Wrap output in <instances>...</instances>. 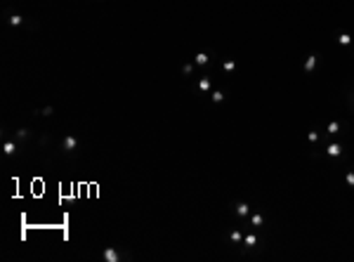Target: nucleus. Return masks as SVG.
<instances>
[{
    "mask_svg": "<svg viewBox=\"0 0 354 262\" xmlns=\"http://www.w3.org/2000/svg\"><path fill=\"white\" fill-rule=\"evenodd\" d=\"M236 215L246 217V215H248V205H246V203H238V205H236Z\"/></svg>",
    "mask_w": 354,
    "mask_h": 262,
    "instance_id": "obj_8",
    "label": "nucleus"
},
{
    "mask_svg": "<svg viewBox=\"0 0 354 262\" xmlns=\"http://www.w3.org/2000/svg\"><path fill=\"white\" fill-rule=\"evenodd\" d=\"M52 113H54L52 106H45V109H43V116H52Z\"/></svg>",
    "mask_w": 354,
    "mask_h": 262,
    "instance_id": "obj_17",
    "label": "nucleus"
},
{
    "mask_svg": "<svg viewBox=\"0 0 354 262\" xmlns=\"http://www.w3.org/2000/svg\"><path fill=\"white\" fill-rule=\"evenodd\" d=\"M255 243H258V236H255V234H250V236L246 238V248H253Z\"/></svg>",
    "mask_w": 354,
    "mask_h": 262,
    "instance_id": "obj_12",
    "label": "nucleus"
},
{
    "mask_svg": "<svg viewBox=\"0 0 354 262\" xmlns=\"http://www.w3.org/2000/svg\"><path fill=\"white\" fill-rule=\"evenodd\" d=\"M222 99H224L222 92H213V102H222Z\"/></svg>",
    "mask_w": 354,
    "mask_h": 262,
    "instance_id": "obj_16",
    "label": "nucleus"
},
{
    "mask_svg": "<svg viewBox=\"0 0 354 262\" xmlns=\"http://www.w3.org/2000/svg\"><path fill=\"white\" fill-rule=\"evenodd\" d=\"M316 62H319V54H309L307 62H305V71H312V68L316 66Z\"/></svg>",
    "mask_w": 354,
    "mask_h": 262,
    "instance_id": "obj_3",
    "label": "nucleus"
},
{
    "mask_svg": "<svg viewBox=\"0 0 354 262\" xmlns=\"http://www.w3.org/2000/svg\"><path fill=\"white\" fill-rule=\"evenodd\" d=\"M2 151H5L7 156H12V154L17 151V144H14V142H5V146H2Z\"/></svg>",
    "mask_w": 354,
    "mask_h": 262,
    "instance_id": "obj_4",
    "label": "nucleus"
},
{
    "mask_svg": "<svg viewBox=\"0 0 354 262\" xmlns=\"http://www.w3.org/2000/svg\"><path fill=\"white\" fill-rule=\"evenodd\" d=\"M234 66H236L234 62H224V71H234Z\"/></svg>",
    "mask_w": 354,
    "mask_h": 262,
    "instance_id": "obj_19",
    "label": "nucleus"
},
{
    "mask_svg": "<svg viewBox=\"0 0 354 262\" xmlns=\"http://www.w3.org/2000/svg\"><path fill=\"white\" fill-rule=\"evenodd\" d=\"M191 68H194L191 64H184V66H182V73H191Z\"/></svg>",
    "mask_w": 354,
    "mask_h": 262,
    "instance_id": "obj_20",
    "label": "nucleus"
},
{
    "mask_svg": "<svg viewBox=\"0 0 354 262\" xmlns=\"http://www.w3.org/2000/svg\"><path fill=\"white\" fill-rule=\"evenodd\" d=\"M14 137H17V139H26V137H29V130H26V128H19V130L14 132Z\"/></svg>",
    "mask_w": 354,
    "mask_h": 262,
    "instance_id": "obj_10",
    "label": "nucleus"
},
{
    "mask_svg": "<svg viewBox=\"0 0 354 262\" xmlns=\"http://www.w3.org/2000/svg\"><path fill=\"white\" fill-rule=\"evenodd\" d=\"M194 62H196V64H201V66H203V64H208V54H205V52H198Z\"/></svg>",
    "mask_w": 354,
    "mask_h": 262,
    "instance_id": "obj_9",
    "label": "nucleus"
},
{
    "mask_svg": "<svg viewBox=\"0 0 354 262\" xmlns=\"http://www.w3.org/2000/svg\"><path fill=\"white\" fill-rule=\"evenodd\" d=\"M62 146H64V151H76V149H78V139H76L73 135H68V137H64Z\"/></svg>",
    "mask_w": 354,
    "mask_h": 262,
    "instance_id": "obj_2",
    "label": "nucleus"
},
{
    "mask_svg": "<svg viewBox=\"0 0 354 262\" xmlns=\"http://www.w3.org/2000/svg\"><path fill=\"white\" fill-rule=\"evenodd\" d=\"M338 130H340V125H338V123H328V132H330V135H335Z\"/></svg>",
    "mask_w": 354,
    "mask_h": 262,
    "instance_id": "obj_14",
    "label": "nucleus"
},
{
    "mask_svg": "<svg viewBox=\"0 0 354 262\" xmlns=\"http://www.w3.org/2000/svg\"><path fill=\"white\" fill-rule=\"evenodd\" d=\"M10 24H12V26H19V24H24V19H21L19 14H12V17H10Z\"/></svg>",
    "mask_w": 354,
    "mask_h": 262,
    "instance_id": "obj_11",
    "label": "nucleus"
},
{
    "mask_svg": "<svg viewBox=\"0 0 354 262\" xmlns=\"http://www.w3.org/2000/svg\"><path fill=\"white\" fill-rule=\"evenodd\" d=\"M231 241L238 243V241H241V231H231Z\"/></svg>",
    "mask_w": 354,
    "mask_h": 262,
    "instance_id": "obj_15",
    "label": "nucleus"
},
{
    "mask_svg": "<svg viewBox=\"0 0 354 262\" xmlns=\"http://www.w3.org/2000/svg\"><path fill=\"white\" fill-rule=\"evenodd\" d=\"M340 151H342L340 144H330V146H328V156H340Z\"/></svg>",
    "mask_w": 354,
    "mask_h": 262,
    "instance_id": "obj_7",
    "label": "nucleus"
},
{
    "mask_svg": "<svg viewBox=\"0 0 354 262\" xmlns=\"http://www.w3.org/2000/svg\"><path fill=\"white\" fill-rule=\"evenodd\" d=\"M352 40H354V38H352V35H347V33H340V35H338V43H340V45H350Z\"/></svg>",
    "mask_w": 354,
    "mask_h": 262,
    "instance_id": "obj_5",
    "label": "nucleus"
},
{
    "mask_svg": "<svg viewBox=\"0 0 354 262\" xmlns=\"http://www.w3.org/2000/svg\"><path fill=\"white\" fill-rule=\"evenodd\" d=\"M102 258H104L106 262H118V260H123V255H121L116 248H111V246H109V248L102 253Z\"/></svg>",
    "mask_w": 354,
    "mask_h": 262,
    "instance_id": "obj_1",
    "label": "nucleus"
},
{
    "mask_svg": "<svg viewBox=\"0 0 354 262\" xmlns=\"http://www.w3.org/2000/svg\"><path fill=\"white\" fill-rule=\"evenodd\" d=\"M198 90H201V92H208V90H210V78H203V80L198 83Z\"/></svg>",
    "mask_w": 354,
    "mask_h": 262,
    "instance_id": "obj_6",
    "label": "nucleus"
},
{
    "mask_svg": "<svg viewBox=\"0 0 354 262\" xmlns=\"http://www.w3.org/2000/svg\"><path fill=\"white\" fill-rule=\"evenodd\" d=\"M347 184L354 187V172H347Z\"/></svg>",
    "mask_w": 354,
    "mask_h": 262,
    "instance_id": "obj_18",
    "label": "nucleus"
},
{
    "mask_svg": "<svg viewBox=\"0 0 354 262\" xmlns=\"http://www.w3.org/2000/svg\"><path fill=\"white\" fill-rule=\"evenodd\" d=\"M250 222H253V227H260V224L264 222V217H262V215H253V217H250Z\"/></svg>",
    "mask_w": 354,
    "mask_h": 262,
    "instance_id": "obj_13",
    "label": "nucleus"
}]
</instances>
